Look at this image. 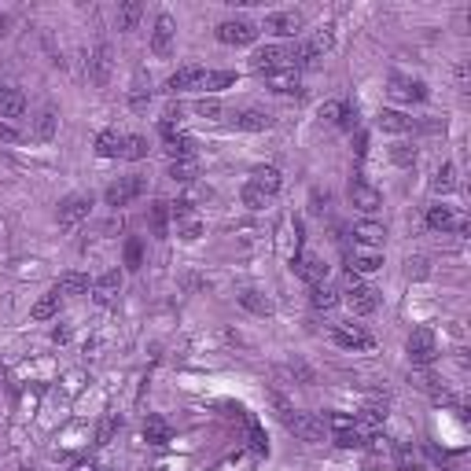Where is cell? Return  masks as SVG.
<instances>
[{
  "label": "cell",
  "mask_w": 471,
  "mask_h": 471,
  "mask_svg": "<svg viewBox=\"0 0 471 471\" xmlns=\"http://www.w3.org/2000/svg\"><path fill=\"white\" fill-rule=\"evenodd\" d=\"M409 361H412V369H431L435 364V357H438V346H435V332L431 328H416L412 335H409Z\"/></svg>",
  "instance_id": "6da1fadb"
},
{
  "label": "cell",
  "mask_w": 471,
  "mask_h": 471,
  "mask_svg": "<svg viewBox=\"0 0 471 471\" xmlns=\"http://www.w3.org/2000/svg\"><path fill=\"white\" fill-rule=\"evenodd\" d=\"M217 41L221 45H251V41H258V26L254 22H247V19H225L217 26Z\"/></svg>",
  "instance_id": "7a4b0ae2"
},
{
  "label": "cell",
  "mask_w": 471,
  "mask_h": 471,
  "mask_svg": "<svg viewBox=\"0 0 471 471\" xmlns=\"http://www.w3.org/2000/svg\"><path fill=\"white\" fill-rule=\"evenodd\" d=\"M144 195V177H118L114 185L103 192V199H107V206H129L133 199H140Z\"/></svg>",
  "instance_id": "3957f363"
},
{
  "label": "cell",
  "mask_w": 471,
  "mask_h": 471,
  "mask_svg": "<svg viewBox=\"0 0 471 471\" xmlns=\"http://www.w3.org/2000/svg\"><path fill=\"white\" fill-rule=\"evenodd\" d=\"M88 206H93V199H88V195H67V199L59 203V229H77L82 225V221L88 217Z\"/></svg>",
  "instance_id": "277c9868"
},
{
  "label": "cell",
  "mask_w": 471,
  "mask_h": 471,
  "mask_svg": "<svg viewBox=\"0 0 471 471\" xmlns=\"http://www.w3.org/2000/svg\"><path fill=\"white\" fill-rule=\"evenodd\" d=\"M291 269H295L309 287H313V284H324V277H328V265H324V258H321V254H309V251L295 254V258H291Z\"/></svg>",
  "instance_id": "5b68a950"
},
{
  "label": "cell",
  "mask_w": 471,
  "mask_h": 471,
  "mask_svg": "<svg viewBox=\"0 0 471 471\" xmlns=\"http://www.w3.org/2000/svg\"><path fill=\"white\" fill-rule=\"evenodd\" d=\"M284 67H287V48L284 45H265L251 56L254 74H272V70H284Z\"/></svg>",
  "instance_id": "8992f818"
},
{
  "label": "cell",
  "mask_w": 471,
  "mask_h": 471,
  "mask_svg": "<svg viewBox=\"0 0 471 471\" xmlns=\"http://www.w3.org/2000/svg\"><path fill=\"white\" fill-rule=\"evenodd\" d=\"M162 140H166V155H169V162H177V159H195V140L188 133H177L173 125H162Z\"/></svg>",
  "instance_id": "52a82bcc"
},
{
  "label": "cell",
  "mask_w": 471,
  "mask_h": 471,
  "mask_svg": "<svg viewBox=\"0 0 471 471\" xmlns=\"http://www.w3.org/2000/svg\"><path fill=\"white\" fill-rule=\"evenodd\" d=\"M427 225L435 229V232H456V235H464L468 232V217L464 214H453L449 206H431V210H427Z\"/></svg>",
  "instance_id": "ba28073f"
},
{
  "label": "cell",
  "mask_w": 471,
  "mask_h": 471,
  "mask_svg": "<svg viewBox=\"0 0 471 471\" xmlns=\"http://www.w3.org/2000/svg\"><path fill=\"white\" fill-rule=\"evenodd\" d=\"M350 203L357 206L361 214H376L379 203H383V195H379L364 177H353V180H350Z\"/></svg>",
  "instance_id": "9c48e42d"
},
{
  "label": "cell",
  "mask_w": 471,
  "mask_h": 471,
  "mask_svg": "<svg viewBox=\"0 0 471 471\" xmlns=\"http://www.w3.org/2000/svg\"><path fill=\"white\" fill-rule=\"evenodd\" d=\"M387 93L394 96V100H401V103H412V100H427V85L424 82H412V77H405V74H390Z\"/></svg>",
  "instance_id": "30bf717a"
},
{
  "label": "cell",
  "mask_w": 471,
  "mask_h": 471,
  "mask_svg": "<svg viewBox=\"0 0 471 471\" xmlns=\"http://www.w3.org/2000/svg\"><path fill=\"white\" fill-rule=\"evenodd\" d=\"M409 383L416 387V390H424V394H431L438 405L446 401V405H453V398H449V390L442 387V379L431 372V369H412V376H409Z\"/></svg>",
  "instance_id": "8fae6325"
},
{
  "label": "cell",
  "mask_w": 471,
  "mask_h": 471,
  "mask_svg": "<svg viewBox=\"0 0 471 471\" xmlns=\"http://www.w3.org/2000/svg\"><path fill=\"white\" fill-rule=\"evenodd\" d=\"M287 427H291L295 438H302V442H324V420L317 412H295Z\"/></svg>",
  "instance_id": "7c38bea8"
},
{
  "label": "cell",
  "mask_w": 471,
  "mask_h": 471,
  "mask_svg": "<svg viewBox=\"0 0 471 471\" xmlns=\"http://www.w3.org/2000/svg\"><path fill=\"white\" fill-rule=\"evenodd\" d=\"M173 37H177V26L169 15H159L155 19V30H151V52L159 59H166L169 52H173Z\"/></svg>",
  "instance_id": "4fadbf2b"
},
{
  "label": "cell",
  "mask_w": 471,
  "mask_h": 471,
  "mask_svg": "<svg viewBox=\"0 0 471 471\" xmlns=\"http://www.w3.org/2000/svg\"><path fill=\"white\" fill-rule=\"evenodd\" d=\"M118 295H122V272H118V269L103 272V277L93 284V302L96 306H114Z\"/></svg>",
  "instance_id": "5bb4252c"
},
{
  "label": "cell",
  "mask_w": 471,
  "mask_h": 471,
  "mask_svg": "<svg viewBox=\"0 0 471 471\" xmlns=\"http://www.w3.org/2000/svg\"><path fill=\"white\" fill-rule=\"evenodd\" d=\"M302 26H306V19L298 15V11H272V15L265 19V30L272 37H295Z\"/></svg>",
  "instance_id": "9a60e30c"
},
{
  "label": "cell",
  "mask_w": 471,
  "mask_h": 471,
  "mask_svg": "<svg viewBox=\"0 0 471 471\" xmlns=\"http://www.w3.org/2000/svg\"><path fill=\"white\" fill-rule=\"evenodd\" d=\"M346 306L357 313V317H369V313H376V306H379V291L369 287V284H357V287L346 291Z\"/></svg>",
  "instance_id": "2e32d148"
},
{
  "label": "cell",
  "mask_w": 471,
  "mask_h": 471,
  "mask_svg": "<svg viewBox=\"0 0 471 471\" xmlns=\"http://www.w3.org/2000/svg\"><path fill=\"white\" fill-rule=\"evenodd\" d=\"M206 85V70L203 67H180L177 74H169L166 82V93H188V88H203Z\"/></svg>",
  "instance_id": "e0dca14e"
},
{
  "label": "cell",
  "mask_w": 471,
  "mask_h": 471,
  "mask_svg": "<svg viewBox=\"0 0 471 471\" xmlns=\"http://www.w3.org/2000/svg\"><path fill=\"white\" fill-rule=\"evenodd\" d=\"M332 339L339 346H346V350H369L372 346V335L361 328V324H335V332Z\"/></svg>",
  "instance_id": "ac0fdd59"
},
{
  "label": "cell",
  "mask_w": 471,
  "mask_h": 471,
  "mask_svg": "<svg viewBox=\"0 0 471 471\" xmlns=\"http://www.w3.org/2000/svg\"><path fill=\"white\" fill-rule=\"evenodd\" d=\"M232 125H235V129H243V133H265V129L272 125V118H269L265 111H254V107H247V111H235Z\"/></svg>",
  "instance_id": "d6986e66"
},
{
  "label": "cell",
  "mask_w": 471,
  "mask_h": 471,
  "mask_svg": "<svg viewBox=\"0 0 471 471\" xmlns=\"http://www.w3.org/2000/svg\"><path fill=\"white\" fill-rule=\"evenodd\" d=\"M88 77H93L96 85L111 82V48L107 45H96V52L88 56Z\"/></svg>",
  "instance_id": "ffe728a7"
},
{
  "label": "cell",
  "mask_w": 471,
  "mask_h": 471,
  "mask_svg": "<svg viewBox=\"0 0 471 471\" xmlns=\"http://www.w3.org/2000/svg\"><path fill=\"white\" fill-rule=\"evenodd\" d=\"M56 129H59V114L52 111V107H45L41 114L33 118V125H30V137H33V140H41V144H48L52 137H56Z\"/></svg>",
  "instance_id": "44dd1931"
},
{
  "label": "cell",
  "mask_w": 471,
  "mask_h": 471,
  "mask_svg": "<svg viewBox=\"0 0 471 471\" xmlns=\"http://www.w3.org/2000/svg\"><path fill=\"white\" fill-rule=\"evenodd\" d=\"M251 185H258L265 195H277L284 188V173H280L277 166H258L254 173H251Z\"/></svg>",
  "instance_id": "7402d4cb"
},
{
  "label": "cell",
  "mask_w": 471,
  "mask_h": 471,
  "mask_svg": "<svg viewBox=\"0 0 471 471\" xmlns=\"http://www.w3.org/2000/svg\"><path fill=\"white\" fill-rule=\"evenodd\" d=\"M376 125L383 129V133H409V129H412V118H409V114H401V111L383 107V111L376 114Z\"/></svg>",
  "instance_id": "603a6c76"
},
{
  "label": "cell",
  "mask_w": 471,
  "mask_h": 471,
  "mask_svg": "<svg viewBox=\"0 0 471 471\" xmlns=\"http://www.w3.org/2000/svg\"><path fill=\"white\" fill-rule=\"evenodd\" d=\"M353 240L364 243V247H383L387 229L379 225V221H357V225H353Z\"/></svg>",
  "instance_id": "cb8c5ba5"
},
{
  "label": "cell",
  "mask_w": 471,
  "mask_h": 471,
  "mask_svg": "<svg viewBox=\"0 0 471 471\" xmlns=\"http://www.w3.org/2000/svg\"><path fill=\"white\" fill-rule=\"evenodd\" d=\"M22 111H26V96L19 93V88L0 85V118H19Z\"/></svg>",
  "instance_id": "d4e9b609"
},
{
  "label": "cell",
  "mask_w": 471,
  "mask_h": 471,
  "mask_svg": "<svg viewBox=\"0 0 471 471\" xmlns=\"http://www.w3.org/2000/svg\"><path fill=\"white\" fill-rule=\"evenodd\" d=\"M369 431H364L361 424H353L350 431H335V446L339 449H364V446H369Z\"/></svg>",
  "instance_id": "484cf974"
},
{
  "label": "cell",
  "mask_w": 471,
  "mask_h": 471,
  "mask_svg": "<svg viewBox=\"0 0 471 471\" xmlns=\"http://www.w3.org/2000/svg\"><path fill=\"white\" fill-rule=\"evenodd\" d=\"M235 298H240V306H243V309L258 313V317H269V313H272V302H269V298L261 295V291H254V287H247V291H240Z\"/></svg>",
  "instance_id": "4316f807"
},
{
  "label": "cell",
  "mask_w": 471,
  "mask_h": 471,
  "mask_svg": "<svg viewBox=\"0 0 471 471\" xmlns=\"http://www.w3.org/2000/svg\"><path fill=\"white\" fill-rule=\"evenodd\" d=\"M56 291L59 295H88V291H93V284H88L85 272H63Z\"/></svg>",
  "instance_id": "83f0119b"
},
{
  "label": "cell",
  "mask_w": 471,
  "mask_h": 471,
  "mask_svg": "<svg viewBox=\"0 0 471 471\" xmlns=\"http://www.w3.org/2000/svg\"><path fill=\"white\" fill-rule=\"evenodd\" d=\"M265 82H269L272 93H295L298 88V70H291V67L272 70V74H265Z\"/></svg>",
  "instance_id": "f1b7e54d"
},
{
  "label": "cell",
  "mask_w": 471,
  "mask_h": 471,
  "mask_svg": "<svg viewBox=\"0 0 471 471\" xmlns=\"http://www.w3.org/2000/svg\"><path fill=\"white\" fill-rule=\"evenodd\" d=\"M309 302L317 306V309H335L339 306V291L332 284H313L309 287Z\"/></svg>",
  "instance_id": "f546056e"
},
{
  "label": "cell",
  "mask_w": 471,
  "mask_h": 471,
  "mask_svg": "<svg viewBox=\"0 0 471 471\" xmlns=\"http://www.w3.org/2000/svg\"><path fill=\"white\" fill-rule=\"evenodd\" d=\"M118 159H125V162L148 159V140H144V137H122V151H118Z\"/></svg>",
  "instance_id": "4dcf8cb0"
},
{
  "label": "cell",
  "mask_w": 471,
  "mask_h": 471,
  "mask_svg": "<svg viewBox=\"0 0 471 471\" xmlns=\"http://www.w3.org/2000/svg\"><path fill=\"white\" fill-rule=\"evenodd\" d=\"M118 151H122V137H118L114 129H103L96 137V155L100 159H118Z\"/></svg>",
  "instance_id": "1f68e13d"
},
{
  "label": "cell",
  "mask_w": 471,
  "mask_h": 471,
  "mask_svg": "<svg viewBox=\"0 0 471 471\" xmlns=\"http://www.w3.org/2000/svg\"><path fill=\"white\" fill-rule=\"evenodd\" d=\"M195 173H199L195 159H177V162H169V180H177V185H188V180H195Z\"/></svg>",
  "instance_id": "d6a6232c"
},
{
  "label": "cell",
  "mask_w": 471,
  "mask_h": 471,
  "mask_svg": "<svg viewBox=\"0 0 471 471\" xmlns=\"http://www.w3.org/2000/svg\"><path fill=\"white\" fill-rule=\"evenodd\" d=\"M59 313V291H48L45 298H37L33 306V321H52Z\"/></svg>",
  "instance_id": "836d02e7"
},
{
  "label": "cell",
  "mask_w": 471,
  "mask_h": 471,
  "mask_svg": "<svg viewBox=\"0 0 471 471\" xmlns=\"http://www.w3.org/2000/svg\"><path fill=\"white\" fill-rule=\"evenodd\" d=\"M144 435H148V442H155V446H166L169 427H166V420H159V416H148V420H144Z\"/></svg>",
  "instance_id": "e575fe53"
},
{
  "label": "cell",
  "mask_w": 471,
  "mask_h": 471,
  "mask_svg": "<svg viewBox=\"0 0 471 471\" xmlns=\"http://www.w3.org/2000/svg\"><path fill=\"white\" fill-rule=\"evenodd\" d=\"M169 214H173V210H169V203H155L151 206V232L155 235H169Z\"/></svg>",
  "instance_id": "d590c367"
},
{
  "label": "cell",
  "mask_w": 471,
  "mask_h": 471,
  "mask_svg": "<svg viewBox=\"0 0 471 471\" xmlns=\"http://www.w3.org/2000/svg\"><path fill=\"white\" fill-rule=\"evenodd\" d=\"M140 15H144V8L137 4V0H125V4H118V30H133Z\"/></svg>",
  "instance_id": "8d00e7d4"
},
{
  "label": "cell",
  "mask_w": 471,
  "mask_h": 471,
  "mask_svg": "<svg viewBox=\"0 0 471 471\" xmlns=\"http://www.w3.org/2000/svg\"><path fill=\"white\" fill-rule=\"evenodd\" d=\"M431 188H435L438 195H449L453 188H456V169L453 166H442L435 177H431Z\"/></svg>",
  "instance_id": "74e56055"
},
{
  "label": "cell",
  "mask_w": 471,
  "mask_h": 471,
  "mask_svg": "<svg viewBox=\"0 0 471 471\" xmlns=\"http://www.w3.org/2000/svg\"><path fill=\"white\" fill-rule=\"evenodd\" d=\"M306 45H309V52H313V56L321 59L324 52H328V48L335 45V33H332V26H324V30H317V33H313V37H309Z\"/></svg>",
  "instance_id": "f35d334b"
},
{
  "label": "cell",
  "mask_w": 471,
  "mask_h": 471,
  "mask_svg": "<svg viewBox=\"0 0 471 471\" xmlns=\"http://www.w3.org/2000/svg\"><path fill=\"white\" fill-rule=\"evenodd\" d=\"M177 235H180V240H199V235H203V225H199V217H192V214H180L177 217Z\"/></svg>",
  "instance_id": "ab89813d"
},
{
  "label": "cell",
  "mask_w": 471,
  "mask_h": 471,
  "mask_svg": "<svg viewBox=\"0 0 471 471\" xmlns=\"http://www.w3.org/2000/svg\"><path fill=\"white\" fill-rule=\"evenodd\" d=\"M265 203H269V195L261 192L258 185H251V180H247V185H243V206H251V210H261Z\"/></svg>",
  "instance_id": "60d3db41"
},
{
  "label": "cell",
  "mask_w": 471,
  "mask_h": 471,
  "mask_svg": "<svg viewBox=\"0 0 471 471\" xmlns=\"http://www.w3.org/2000/svg\"><path fill=\"white\" fill-rule=\"evenodd\" d=\"M427 258H409V261H405V277H409V280H427Z\"/></svg>",
  "instance_id": "b9f144b4"
},
{
  "label": "cell",
  "mask_w": 471,
  "mask_h": 471,
  "mask_svg": "<svg viewBox=\"0 0 471 471\" xmlns=\"http://www.w3.org/2000/svg\"><path fill=\"white\" fill-rule=\"evenodd\" d=\"M379 265H383V261H379L376 254H364V258H353L350 261V272H357V277H361V272H376Z\"/></svg>",
  "instance_id": "7bdbcfd3"
},
{
  "label": "cell",
  "mask_w": 471,
  "mask_h": 471,
  "mask_svg": "<svg viewBox=\"0 0 471 471\" xmlns=\"http://www.w3.org/2000/svg\"><path fill=\"white\" fill-rule=\"evenodd\" d=\"M125 265H129V269H140V265H144V247H140V240H129V243H125Z\"/></svg>",
  "instance_id": "ee69618b"
},
{
  "label": "cell",
  "mask_w": 471,
  "mask_h": 471,
  "mask_svg": "<svg viewBox=\"0 0 471 471\" xmlns=\"http://www.w3.org/2000/svg\"><path fill=\"white\" fill-rule=\"evenodd\" d=\"M232 82H235L232 70H214V74H206V85L203 88H229Z\"/></svg>",
  "instance_id": "f6af8a7d"
},
{
  "label": "cell",
  "mask_w": 471,
  "mask_h": 471,
  "mask_svg": "<svg viewBox=\"0 0 471 471\" xmlns=\"http://www.w3.org/2000/svg\"><path fill=\"white\" fill-rule=\"evenodd\" d=\"M390 159H394L398 166H412L416 162V151L409 148V144H394V148H390Z\"/></svg>",
  "instance_id": "bcb514c9"
},
{
  "label": "cell",
  "mask_w": 471,
  "mask_h": 471,
  "mask_svg": "<svg viewBox=\"0 0 471 471\" xmlns=\"http://www.w3.org/2000/svg\"><path fill=\"white\" fill-rule=\"evenodd\" d=\"M148 103H151V88L137 85L133 93H129V107H133V111H144V107H148Z\"/></svg>",
  "instance_id": "7dc6e473"
},
{
  "label": "cell",
  "mask_w": 471,
  "mask_h": 471,
  "mask_svg": "<svg viewBox=\"0 0 471 471\" xmlns=\"http://www.w3.org/2000/svg\"><path fill=\"white\" fill-rule=\"evenodd\" d=\"M195 114L199 118H221V103L217 100H199L195 103Z\"/></svg>",
  "instance_id": "c3c4849f"
},
{
  "label": "cell",
  "mask_w": 471,
  "mask_h": 471,
  "mask_svg": "<svg viewBox=\"0 0 471 471\" xmlns=\"http://www.w3.org/2000/svg\"><path fill=\"white\" fill-rule=\"evenodd\" d=\"M328 424H332V431H350L353 424V416H346V412H328Z\"/></svg>",
  "instance_id": "681fc988"
},
{
  "label": "cell",
  "mask_w": 471,
  "mask_h": 471,
  "mask_svg": "<svg viewBox=\"0 0 471 471\" xmlns=\"http://www.w3.org/2000/svg\"><path fill=\"white\" fill-rule=\"evenodd\" d=\"M343 107H346V103H324V107H321V118H324V122H339V118H343Z\"/></svg>",
  "instance_id": "f907efd6"
},
{
  "label": "cell",
  "mask_w": 471,
  "mask_h": 471,
  "mask_svg": "<svg viewBox=\"0 0 471 471\" xmlns=\"http://www.w3.org/2000/svg\"><path fill=\"white\" fill-rule=\"evenodd\" d=\"M251 438H254V449H258V453L269 449V446H265V435H261V427H258L254 420H251Z\"/></svg>",
  "instance_id": "816d5d0a"
},
{
  "label": "cell",
  "mask_w": 471,
  "mask_h": 471,
  "mask_svg": "<svg viewBox=\"0 0 471 471\" xmlns=\"http://www.w3.org/2000/svg\"><path fill=\"white\" fill-rule=\"evenodd\" d=\"M0 140H8V144H11V140H19V129H11L8 122H0Z\"/></svg>",
  "instance_id": "f5cc1de1"
},
{
  "label": "cell",
  "mask_w": 471,
  "mask_h": 471,
  "mask_svg": "<svg viewBox=\"0 0 471 471\" xmlns=\"http://www.w3.org/2000/svg\"><path fill=\"white\" fill-rule=\"evenodd\" d=\"M52 339H56V343H67V339H70V328H67V324H59V328L52 332Z\"/></svg>",
  "instance_id": "db71d44e"
},
{
  "label": "cell",
  "mask_w": 471,
  "mask_h": 471,
  "mask_svg": "<svg viewBox=\"0 0 471 471\" xmlns=\"http://www.w3.org/2000/svg\"><path fill=\"white\" fill-rule=\"evenodd\" d=\"M70 471H96V464H88V461H82V464H74Z\"/></svg>",
  "instance_id": "11a10c76"
}]
</instances>
